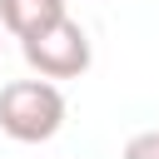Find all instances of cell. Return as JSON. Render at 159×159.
I'll use <instances>...</instances> for the list:
<instances>
[{
	"instance_id": "6da1fadb",
	"label": "cell",
	"mask_w": 159,
	"mask_h": 159,
	"mask_svg": "<svg viewBox=\"0 0 159 159\" xmlns=\"http://www.w3.org/2000/svg\"><path fill=\"white\" fill-rule=\"evenodd\" d=\"M65 94L50 80H10L0 84V134L15 144H50L65 129Z\"/></svg>"
},
{
	"instance_id": "7a4b0ae2",
	"label": "cell",
	"mask_w": 159,
	"mask_h": 159,
	"mask_svg": "<svg viewBox=\"0 0 159 159\" xmlns=\"http://www.w3.org/2000/svg\"><path fill=\"white\" fill-rule=\"evenodd\" d=\"M20 55H25V65L35 70V80H50V84H55V80H80V75L94 65V45H89L84 25L70 20V15H65L60 25L20 40Z\"/></svg>"
},
{
	"instance_id": "3957f363",
	"label": "cell",
	"mask_w": 159,
	"mask_h": 159,
	"mask_svg": "<svg viewBox=\"0 0 159 159\" xmlns=\"http://www.w3.org/2000/svg\"><path fill=\"white\" fill-rule=\"evenodd\" d=\"M65 15H70L65 0H0V25H5L15 40H30V35L60 25Z\"/></svg>"
},
{
	"instance_id": "277c9868",
	"label": "cell",
	"mask_w": 159,
	"mask_h": 159,
	"mask_svg": "<svg viewBox=\"0 0 159 159\" xmlns=\"http://www.w3.org/2000/svg\"><path fill=\"white\" fill-rule=\"evenodd\" d=\"M119 159H159V129H139V134H129V144H124Z\"/></svg>"
}]
</instances>
